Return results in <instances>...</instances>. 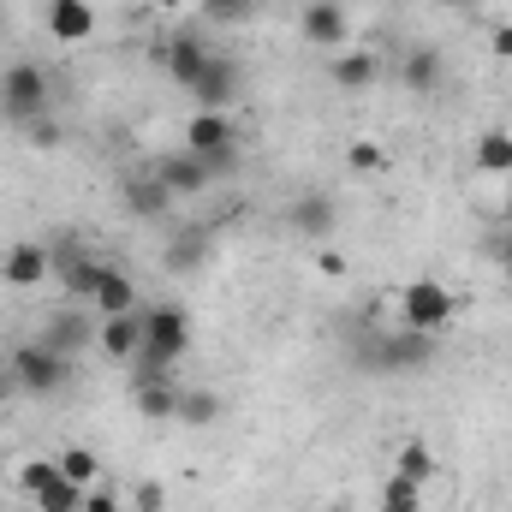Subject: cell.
<instances>
[{"instance_id": "cell-1", "label": "cell", "mask_w": 512, "mask_h": 512, "mask_svg": "<svg viewBox=\"0 0 512 512\" xmlns=\"http://www.w3.org/2000/svg\"><path fill=\"white\" fill-rule=\"evenodd\" d=\"M48 102H54V84H48V72H42L36 60H18V66L0 72V114H6L12 126L48 120Z\"/></svg>"}, {"instance_id": "cell-2", "label": "cell", "mask_w": 512, "mask_h": 512, "mask_svg": "<svg viewBox=\"0 0 512 512\" xmlns=\"http://www.w3.org/2000/svg\"><path fill=\"white\" fill-rule=\"evenodd\" d=\"M191 352V322H185V310H173V304H161V310H149L143 316V370L149 376H167L179 358Z\"/></svg>"}, {"instance_id": "cell-3", "label": "cell", "mask_w": 512, "mask_h": 512, "mask_svg": "<svg viewBox=\"0 0 512 512\" xmlns=\"http://www.w3.org/2000/svg\"><path fill=\"white\" fill-rule=\"evenodd\" d=\"M399 322H405L411 334H441V328L453 322V292H447L441 280H411V286H399Z\"/></svg>"}, {"instance_id": "cell-4", "label": "cell", "mask_w": 512, "mask_h": 512, "mask_svg": "<svg viewBox=\"0 0 512 512\" xmlns=\"http://www.w3.org/2000/svg\"><path fill=\"white\" fill-rule=\"evenodd\" d=\"M6 370H12V382L24 387V393H54V387L72 382V364H66V352H54V346H18Z\"/></svg>"}, {"instance_id": "cell-5", "label": "cell", "mask_w": 512, "mask_h": 512, "mask_svg": "<svg viewBox=\"0 0 512 512\" xmlns=\"http://www.w3.org/2000/svg\"><path fill=\"white\" fill-rule=\"evenodd\" d=\"M298 30H304V42H316V48H346V42H352V18H346L340 0H310L304 18H298Z\"/></svg>"}, {"instance_id": "cell-6", "label": "cell", "mask_w": 512, "mask_h": 512, "mask_svg": "<svg viewBox=\"0 0 512 512\" xmlns=\"http://www.w3.org/2000/svg\"><path fill=\"white\" fill-rule=\"evenodd\" d=\"M203 66H209V48H203V36L179 30V36H167V42H161V72H167L179 90H191V84L203 78Z\"/></svg>"}, {"instance_id": "cell-7", "label": "cell", "mask_w": 512, "mask_h": 512, "mask_svg": "<svg viewBox=\"0 0 512 512\" xmlns=\"http://www.w3.org/2000/svg\"><path fill=\"white\" fill-rule=\"evenodd\" d=\"M48 274H54V251H42L30 239H18V245L0 251V280L6 286H42Z\"/></svg>"}, {"instance_id": "cell-8", "label": "cell", "mask_w": 512, "mask_h": 512, "mask_svg": "<svg viewBox=\"0 0 512 512\" xmlns=\"http://www.w3.org/2000/svg\"><path fill=\"white\" fill-rule=\"evenodd\" d=\"M191 96H197V108L227 114V108H233V96H239V66H233V60H221V54H209V66H203V78L191 84Z\"/></svg>"}, {"instance_id": "cell-9", "label": "cell", "mask_w": 512, "mask_h": 512, "mask_svg": "<svg viewBox=\"0 0 512 512\" xmlns=\"http://www.w3.org/2000/svg\"><path fill=\"white\" fill-rule=\"evenodd\" d=\"M155 179L173 191V197H197L215 173H209V161L203 155H191V149H179V155H161V167H155Z\"/></svg>"}, {"instance_id": "cell-10", "label": "cell", "mask_w": 512, "mask_h": 512, "mask_svg": "<svg viewBox=\"0 0 512 512\" xmlns=\"http://www.w3.org/2000/svg\"><path fill=\"white\" fill-rule=\"evenodd\" d=\"M48 36L54 42H90L96 36V6L90 0H48Z\"/></svg>"}, {"instance_id": "cell-11", "label": "cell", "mask_w": 512, "mask_h": 512, "mask_svg": "<svg viewBox=\"0 0 512 512\" xmlns=\"http://www.w3.org/2000/svg\"><path fill=\"white\" fill-rule=\"evenodd\" d=\"M185 149H191V155H203V161H209V155H227V149H233V120H227V114L197 108V114H191V126H185Z\"/></svg>"}, {"instance_id": "cell-12", "label": "cell", "mask_w": 512, "mask_h": 512, "mask_svg": "<svg viewBox=\"0 0 512 512\" xmlns=\"http://www.w3.org/2000/svg\"><path fill=\"white\" fill-rule=\"evenodd\" d=\"M399 84L405 90H417V96H429V90H441L447 84V60H441V48H411L405 60H399Z\"/></svg>"}, {"instance_id": "cell-13", "label": "cell", "mask_w": 512, "mask_h": 512, "mask_svg": "<svg viewBox=\"0 0 512 512\" xmlns=\"http://www.w3.org/2000/svg\"><path fill=\"white\" fill-rule=\"evenodd\" d=\"M328 78H334L340 90H370V84L382 78V60H376L370 48H340L334 66H328Z\"/></svg>"}, {"instance_id": "cell-14", "label": "cell", "mask_w": 512, "mask_h": 512, "mask_svg": "<svg viewBox=\"0 0 512 512\" xmlns=\"http://www.w3.org/2000/svg\"><path fill=\"white\" fill-rule=\"evenodd\" d=\"M102 352L114 358V364H131L137 352H143V316L131 310V316H102Z\"/></svg>"}, {"instance_id": "cell-15", "label": "cell", "mask_w": 512, "mask_h": 512, "mask_svg": "<svg viewBox=\"0 0 512 512\" xmlns=\"http://www.w3.org/2000/svg\"><path fill=\"white\" fill-rule=\"evenodd\" d=\"M102 268H108V262H96V256L54 251V274L66 280V292H72V298H96V286H102Z\"/></svg>"}, {"instance_id": "cell-16", "label": "cell", "mask_w": 512, "mask_h": 512, "mask_svg": "<svg viewBox=\"0 0 512 512\" xmlns=\"http://www.w3.org/2000/svg\"><path fill=\"white\" fill-rule=\"evenodd\" d=\"M90 304H102V316H131V310H137V286H131V274L102 268V286H96Z\"/></svg>"}, {"instance_id": "cell-17", "label": "cell", "mask_w": 512, "mask_h": 512, "mask_svg": "<svg viewBox=\"0 0 512 512\" xmlns=\"http://www.w3.org/2000/svg\"><path fill=\"white\" fill-rule=\"evenodd\" d=\"M126 209H131V215H143V221H155V215H167V209H173V191H167L155 173H149V179H131V185H126Z\"/></svg>"}, {"instance_id": "cell-18", "label": "cell", "mask_w": 512, "mask_h": 512, "mask_svg": "<svg viewBox=\"0 0 512 512\" xmlns=\"http://www.w3.org/2000/svg\"><path fill=\"white\" fill-rule=\"evenodd\" d=\"M137 411L143 417H161V423L179 417V387L167 382V376H149V382L137 387Z\"/></svg>"}, {"instance_id": "cell-19", "label": "cell", "mask_w": 512, "mask_h": 512, "mask_svg": "<svg viewBox=\"0 0 512 512\" xmlns=\"http://www.w3.org/2000/svg\"><path fill=\"white\" fill-rule=\"evenodd\" d=\"M292 227H298V233H310V239H322V233L334 227V203H328L322 191L298 197V203H292Z\"/></svg>"}, {"instance_id": "cell-20", "label": "cell", "mask_w": 512, "mask_h": 512, "mask_svg": "<svg viewBox=\"0 0 512 512\" xmlns=\"http://www.w3.org/2000/svg\"><path fill=\"white\" fill-rule=\"evenodd\" d=\"M477 167L512 179V131H483V137H477Z\"/></svg>"}, {"instance_id": "cell-21", "label": "cell", "mask_w": 512, "mask_h": 512, "mask_svg": "<svg viewBox=\"0 0 512 512\" xmlns=\"http://www.w3.org/2000/svg\"><path fill=\"white\" fill-rule=\"evenodd\" d=\"M393 471H399V477H411V483H429V477H435V453H429V441H399Z\"/></svg>"}, {"instance_id": "cell-22", "label": "cell", "mask_w": 512, "mask_h": 512, "mask_svg": "<svg viewBox=\"0 0 512 512\" xmlns=\"http://www.w3.org/2000/svg\"><path fill=\"white\" fill-rule=\"evenodd\" d=\"M429 340H435V334H411V328H405V334H393V340H387L382 352H387V364H405V370H417V364H429V352H435Z\"/></svg>"}, {"instance_id": "cell-23", "label": "cell", "mask_w": 512, "mask_h": 512, "mask_svg": "<svg viewBox=\"0 0 512 512\" xmlns=\"http://www.w3.org/2000/svg\"><path fill=\"white\" fill-rule=\"evenodd\" d=\"M84 495H90V489H78L72 477H54V483L36 495V512H84Z\"/></svg>"}, {"instance_id": "cell-24", "label": "cell", "mask_w": 512, "mask_h": 512, "mask_svg": "<svg viewBox=\"0 0 512 512\" xmlns=\"http://www.w3.org/2000/svg\"><path fill=\"white\" fill-rule=\"evenodd\" d=\"M346 161H352V173H364V179L387 173V149L376 137H352V143H346Z\"/></svg>"}, {"instance_id": "cell-25", "label": "cell", "mask_w": 512, "mask_h": 512, "mask_svg": "<svg viewBox=\"0 0 512 512\" xmlns=\"http://www.w3.org/2000/svg\"><path fill=\"white\" fill-rule=\"evenodd\" d=\"M179 417H185V423H197V429H203V423H215V417H221V393H209V387L179 393Z\"/></svg>"}, {"instance_id": "cell-26", "label": "cell", "mask_w": 512, "mask_h": 512, "mask_svg": "<svg viewBox=\"0 0 512 512\" xmlns=\"http://www.w3.org/2000/svg\"><path fill=\"white\" fill-rule=\"evenodd\" d=\"M60 477H72L78 489H96L102 465H96V453H90V447H66V453H60Z\"/></svg>"}, {"instance_id": "cell-27", "label": "cell", "mask_w": 512, "mask_h": 512, "mask_svg": "<svg viewBox=\"0 0 512 512\" xmlns=\"http://www.w3.org/2000/svg\"><path fill=\"white\" fill-rule=\"evenodd\" d=\"M382 507H393V512H423V483H411V477H387L382 483Z\"/></svg>"}, {"instance_id": "cell-28", "label": "cell", "mask_w": 512, "mask_h": 512, "mask_svg": "<svg viewBox=\"0 0 512 512\" xmlns=\"http://www.w3.org/2000/svg\"><path fill=\"white\" fill-rule=\"evenodd\" d=\"M54 477H60V459H24V465H18V495H30V501H36Z\"/></svg>"}, {"instance_id": "cell-29", "label": "cell", "mask_w": 512, "mask_h": 512, "mask_svg": "<svg viewBox=\"0 0 512 512\" xmlns=\"http://www.w3.org/2000/svg\"><path fill=\"white\" fill-rule=\"evenodd\" d=\"M203 12L221 18V24H239V18H251L256 12V0H203Z\"/></svg>"}, {"instance_id": "cell-30", "label": "cell", "mask_w": 512, "mask_h": 512, "mask_svg": "<svg viewBox=\"0 0 512 512\" xmlns=\"http://www.w3.org/2000/svg\"><path fill=\"white\" fill-rule=\"evenodd\" d=\"M489 48H495V60H512V18H501V24L489 30Z\"/></svg>"}, {"instance_id": "cell-31", "label": "cell", "mask_w": 512, "mask_h": 512, "mask_svg": "<svg viewBox=\"0 0 512 512\" xmlns=\"http://www.w3.org/2000/svg\"><path fill=\"white\" fill-rule=\"evenodd\" d=\"M167 507V489H161V483H143V489H137V512H161Z\"/></svg>"}, {"instance_id": "cell-32", "label": "cell", "mask_w": 512, "mask_h": 512, "mask_svg": "<svg viewBox=\"0 0 512 512\" xmlns=\"http://www.w3.org/2000/svg\"><path fill=\"white\" fill-rule=\"evenodd\" d=\"M84 512H126V507H120V495H108V489H90V495H84Z\"/></svg>"}, {"instance_id": "cell-33", "label": "cell", "mask_w": 512, "mask_h": 512, "mask_svg": "<svg viewBox=\"0 0 512 512\" xmlns=\"http://www.w3.org/2000/svg\"><path fill=\"white\" fill-rule=\"evenodd\" d=\"M316 274L340 280V274H346V256H340V251H316Z\"/></svg>"}, {"instance_id": "cell-34", "label": "cell", "mask_w": 512, "mask_h": 512, "mask_svg": "<svg viewBox=\"0 0 512 512\" xmlns=\"http://www.w3.org/2000/svg\"><path fill=\"white\" fill-rule=\"evenodd\" d=\"M495 256H501V268H507V280H512V227H507V239H501V251Z\"/></svg>"}, {"instance_id": "cell-35", "label": "cell", "mask_w": 512, "mask_h": 512, "mask_svg": "<svg viewBox=\"0 0 512 512\" xmlns=\"http://www.w3.org/2000/svg\"><path fill=\"white\" fill-rule=\"evenodd\" d=\"M6 393H12V370H0V405H6Z\"/></svg>"}, {"instance_id": "cell-36", "label": "cell", "mask_w": 512, "mask_h": 512, "mask_svg": "<svg viewBox=\"0 0 512 512\" xmlns=\"http://www.w3.org/2000/svg\"><path fill=\"white\" fill-rule=\"evenodd\" d=\"M501 215H507V227H512V179H507V203H501Z\"/></svg>"}, {"instance_id": "cell-37", "label": "cell", "mask_w": 512, "mask_h": 512, "mask_svg": "<svg viewBox=\"0 0 512 512\" xmlns=\"http://www.w3.org/2000/svg\"><path fill=\"white\" fill-rule=\"evenodd\" d=\"M155 6H161V12H179V6H185V0H155Z\"/></svg>"}, {"instance_id": "cell-38", "label": "cell", "mask_w": 512, "mask_h": 512, "mask_svg": "<svg viewBox=\"0 0 512 512\" xmlns=\"http://www.w3.org/2000/svg\"><path fill=\"white\" fill-rule=\"evenodd\" d=\"M447 6H459V12H471V6H477V0H447Z\"/></svg>"}, {"instance_id": "cell-39", "label": "cell", "mask_w": 512, "mask_h": 512, "mask_svg": "<svg viewBox=\"0 0 512 512\" xmlns=\"http://www.w3.org/2000/svg\"><path fill=\"white\" fill-rule=\"evenodd\" d=\"M334 512H352V507H346V501H340V507H334Z\"/></svg>"}, {"instance_id": "cell-40", "label": "cell", "mask_w": 512, "mask_h": 512, "mask_svg": "<svg viewBox=\"0 0 512 512\" xmlns=\"http://www.w3.org/2000/svg\"><path fill=\"white\" fill-rule=\"evenodd\" d=\"M376 512H393V507H376Z\"/></svg>"}, {"instance_id": "cell-41", "label": "cell", "mask_w": 512, "mask_h": 512, "mask_svg": "<svg viewBox=\"0 0 512 512\" xmlns=\"http://www.w3.org/2000/svg\"><path fill=\"white\" fill-rule=\"evenodd\" d=\"M0 512H6V501H0Z\"/></svg>"}]
</instances>
